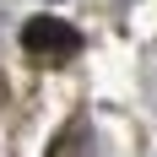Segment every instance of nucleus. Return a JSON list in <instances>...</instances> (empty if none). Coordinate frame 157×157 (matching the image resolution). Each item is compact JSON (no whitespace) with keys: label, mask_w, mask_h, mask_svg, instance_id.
Masks as SVG:
<instances>
[{"label":"nucleus","mask_w":157,"mask_h":157,"mask_svg":"<svg viewBox=\"0 0 157 157\" xmlns=\"http://www.w3.org/2000/svg\"><path fill=\"white\" fill-rule=\"evenodd\" d=\"M22 49L38 60H71V54H81V33L60 16H33L22 27Z\"/></svg>","instance_id":"nucleus-1"}]
</instances>
